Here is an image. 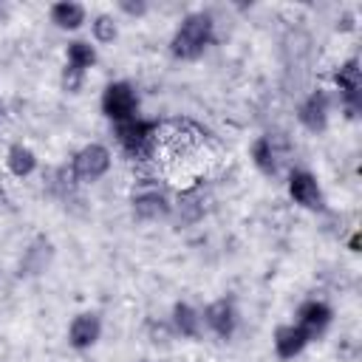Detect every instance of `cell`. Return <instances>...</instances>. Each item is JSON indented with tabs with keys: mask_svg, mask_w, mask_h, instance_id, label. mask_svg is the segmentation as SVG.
Segmentation results:
<instances>
[{
	"mask_svg": "<svg viewBox=\"0 0 362 362\" xmlns=\"http://www.w3.org/2000/svg\"><path fill=\"white\" fill-rule=\"evenodd\" d=\"M110 161L113 158H110V150L105 144H96V141L85 144L71 158V175L76 178V184H93L110 170Z\"/></svg>",
	"mask_w": 362,
	"mask_h": 362,
	"instance_id": "3",
	"label": "cell"
},
{
	"mask_svg": "<svg viewBox=\"0 0 362 362\" xmlns=\"http://www.w3.org/2000/svg\"><path fill=\"white\" fill-rule=\"evenodd\" d=\"M96 59H99V54H96V45H90V40H71L65 48V62L79 71L93 68Z\"/></svg>",
	"mask_w": 362,
	"mask_h": 362,
	"instance_id": "16",
	"label": "cell"
},
{
	"mask_svg": "<svg viewBox=\"0 0 362 362\" xmlns=\"http://www.w3.org/2000/svg\"><path fill=\"white\" fill-rule=\"evenodd\" d=\"M130 204H133V215H136V221H144V223L164 221V218L173 212L170 198H167L158 187H153V184H139V189L133 192Z\"/></svg>",
	"mask_w": 362,
	"mask_h": 362,
	"instance_id": "5",
	"label": "cell"
},
{
	"mask_svg": "<svg viewBox=\"0 0 362 362\" xmlns=\"http://www.w3.org/2000/svg\"><path fill=\"white\" fill-rule=\"evenodd\" d=\"M48 17H51V23H54L57 28H62V31H76V28H82V23L88 20V11H85L82 3L59 0V3H54V6L48 8Z\"/></svg>",
	"mask_w": 362,
	"mask_h": 362,
	"instance_id": "12",
	"label": "cell"
},
{
	"mask_svg": "<svg viewBox=\"0 0 362 362\" xmlns=\"http://www.w3.org/2000/svg\"><path fill=\"white\" fill-rule=\"evenodd\" d=\"M59 85H62L65 93H79L82 85H85V71H79V68H74V65L65 62V68L59 74Z\"/></svg>",
	"mask_w": 362,
	"mask_h": 362,
	"instance_id": "18",
	"label": "cell"
},
{
	"mask_svg": "<svg viewBox=\"0 0 362 362\" xmlns=\"http://www.w3.org/2000/svg\"><path fill=\"white\" fill-rule=\"evenodd\" d=\"M286 187H288V195H291V201L297 206L311 209V212H322L325 209V195H322V187H320V181H317L314 173L294 170L288 175V184Z\"/></svg>",
	"mask_w": 362,
	"mask_h": 362,
	"instance_id": "6",
	"label": "cell"
},
{
	"mask_svg": "<svg viewBox=\"0 0 362 362\" xmlns=\"http://www.w3.org/2000/svg\"><path fill=\"white\" fill-rule=\"evenodd\" d=\"M308 342H311L308 334H305L297 322H283V325H277V328H274V337H272L274 354H277V359H283V362L300 356Z\"/></svg>",
	"mask_w": 362,
	"mask_h": 362,
	"instance_id": "11",
	"label": "cell"
},
{
	"mask_svg": "<svg viewBox=\"0 0 362 362\" xmlns=\"http://www.w3.org/2000/svg\"><path fill=\"white\" fill-rule=\"evenodd\" d=\"M170 325L178 337L184 339H198L201 337V311H195L189 303H175L173 314H170Z\"/></svg>",
	"mask_w": 362,
	"mask_h": 362,
	"instance_id": "13",
	"label": "cell"
},
{
	"mask_svg": "<svg viewBox=\"0 0 362 362\" xmlns=\"http://www.w3.org/2000/svg\"><path fill=\"white\" fill-rule=\"evenodd\" d=\"M201 322L221 339H229L238 328V308L232 300L221 297V300H212L204 311H201Z\"/></svg>",
	"mask_w": 362,
	"mask_h": 362,
	"instance_id": "7",
	"label": "cell"
},
{
	"mask_svg": "<svg viewBox=\"0 0 362 362\" xmlns=\"http://www.w3.org/2000/svg\"><path fill=\"white\" fill-rule=\"evenodd\" d=\"M255 167L263 173V175H274L277 173V150H274V141L269 136H257L252 141V150H249Z\"/></svg>",
	"mask_w": 362,
	"mask_h": 362,
	"instance_id": "15",
	"label": "cell"
},
{
	"mask_svg": "<svg viewBox=\"0 0 362 362\" xmlns=\"http://www.w3.org/2000/svg\"><path fill=\"white\" fill-rule=\"evenodd\" d=\"M331 320H334V308L325 300H305L297 308V320L294 322L308 334V339H317V337H322L328 331Z\"/></svg>",
	"mask_w": 362,
	"mask_h": 362,
	"instance_id": "8",
	"label": "cell"
},
{
	"mask_svg": "<svg viewBox=\"0 0 362 362\" xmlns=\"http://www.w3.org/2000/svg\"><path fill=\"white\" fill-rule=\"evenodd\" d=\"M99 337H102V320H99V314H93V311L76 314V317L71 320V325H68V345H71L74 351H88V348H93V345L99 342Z\"/></svg>",
	"mask_w": 362,
	"mask_h": 362,
	"instance_id": "9",
	"label": "cell"
},
{
	"mask_svg": "<svg viewBox=\"0 0 362 362\" xmlns=\"http://www.w3.org/2000/svg\"><path fill=\"white\" fill-rule=\"evenodd\" d=\"M90 34H93V42H99V45L113 42V40L119 37V23H116V17H113V14H96V17L90 20Z\"/></svg>",
	"mask_w": 362,
	"mask_h": 362,
	"instance_id": "17",
	"label": "cell"
},
{
	"mask_svg": "<svg viewBox=\"0 0 362 362\" xmlns=\"http://www.w3.org/2000/svg\"><path fill=\"white\" fill-rule=\"evenodd\" d=\"M348 249H351V252H359V232H354V235H351V240H348Z\"/></svg>",
	"mask_w": 362,
	"mask_h": 362,
	"instance_id": "21",
	"label": "cell"
},
{
	"mask_svg": "<svg viewBox=\"0 0 362 362\" xmlns=\"http://www.w3.org/2000/svg\"><path fill=\"white\" fill-rule=\"evenodd\" d=\"M6 167L14 178H28L37 170V153L28 144H11L6 153Z\"/></svg>",
	"mask_w": 362,
	"mask_h": 362,
	"instance_id": "14",
	"label": "cell"
},
{
	"mask_svg": "<svg viewBox=\"0 0 362 362\" xmlns=\"http://www.w3.org/2000/svg\"><path fill=\"white\" fill-rule=\"evenodd\" d=\"M147 337H150L153 345H167V342L175 337V331H173L170 322H156V320H150V322H147Z\"/></svg>",
	"mask_w": 362,
	"mask_h": 362,
	"instance_id": "19",
	"label": "cell"
},
{
	"mask_svg": "<svg viewBox=\"0 0 362 362\" xmlns=\"http://www.w3.org/2000/svg\"><path fill=\"white\" fill-rule=\"evenodd\" d=\"M116 6H119V11H124V14H130V17H144V14L150 11V6H147L144 0H119Z\"/></svg>",
	"mask_w": 362,
	"mask_h": 362,
	"instance_id": "20",
	"label": "cell"
},
{
	"mask_svg": "<svg viewBox=\"0 0 362 362\" xmlns=\"http://www.w3.org/2000/svg\"><path fill=\"white\" fill-rule=\"evenodd\" d=\"M334 88L339 90L345 116L348 119H356L359 116V105H362V71H359V59L356 57L345 59L334 71Z\"/></svg>",
	"mask_w": 362,
	"mask_h": 362,
	"instance_id": "4",
	"label": "cell"
},
{
	"mask_svg": "<svg viewBox=\"0 0 362 362\" xmlns=\"http://www.w3.org/2000/svg\"><path fill=\"white\" fill-rule=\"evenodd\" d=\"M0 113H3V107H0Z\"/></svg>",
	"mask_w": 362,
	"mask_h": 362,
	"instance_id": "22",
	"label": "cell"
},
{
	"mask_svg": "<svg viewBox=\"0 0 362 362\" xmlns=\"http://www.w3.org/2000/svg\"><path fill=\"white\" fill-rule=\"evenodd\" d=\"M212 37H215V23L206 11H192L181 20V25L175 28L173 40H170V54L175 59H184V62H192L198 59L209 45H212Z\"/></svg>",
	"mask_w": 362,
	"mask_h": 362,
	"instance_id": "1",
	"label": "cell"
},
{
	"mask_svg": "<svg viewBox=\"0 0 362 362\" xmlns=\"http://www.w3.org/2000/svg\"><path fill=\"white\" fill-rule=\"evenodd\" d=\"M297 119L308 133H325V127H328V96H325V90H320V88L311 90L300 102Z\"/></svg>",
	"mask_w": 362,
	"mask_h": 362,
	"instance_id": "10",
	"label": "cell"
},
{
	"mask_svg": "<svg viewBox=\"0 0 362 362\" xmlns=\"http://www.w3.org/2000/svg\"><path fill=\"white\" fill-rule=\"evenodd\" d=\"M99 107H102L105 119H110L113 124L127 122V119H133L139 113V93H136V88L130 82H110L102 90Z\"/></svg>",
	"mask_w": 362,
	"mask_h": 362,
	"instance_id": "2",
	"label": "cell"
}]
</instances>
